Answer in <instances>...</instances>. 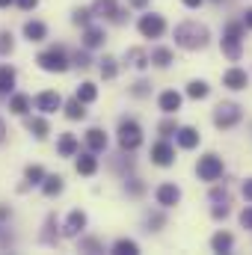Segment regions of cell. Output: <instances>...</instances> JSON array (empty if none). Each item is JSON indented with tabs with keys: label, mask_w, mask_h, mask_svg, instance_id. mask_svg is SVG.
Segmentation results:
<instances>
[{
	"label": "cell",
	"mask_w": 252,
	"mask_h": 255,
	"mask_svg": "<svg viewBox=\"0 0 252 255\" xmlns=\"http://www.w3.org/2000/svg\"><path fill=\"white\" fill-rule=\"evenodd\" d=\"M241 119H244V107H241L238 101H220V104L214 107V125L220 128V130L238 128Z\"/></svg>",
	"instance_id": "obj_5"
},
{
	"label": "cell",
	"mask_w": 252,
	"mask_h": 255,
	"mask_svg": "<svg viewBox=\"0 0 252 255\" xmlns=\"http://www.w3.org/2000/svg\"><path fill=\"white\" fill-rule=\"evenodd\" d=\"M15 51V36L12 30H0V57H9Z\"/></svg>",
	"instance_id": "obj_42"
},
{
	"label": "cell",
	"mask_w": 252,
	"mask_h": 255,
	"mask_svg": "<svg viewBox=\"0 0 252 255\" xmlns=\"http://www.w3.org/2000/svg\"><path fill=\"white\" fill-rule=\"evenodd\" d=\"M178 128H181V125L175 122V116H166V119H163V122L157 125V133H160L163 139H172V136L178 133Z\"/></svg>",
	"instance_id": "obj_41"
},
{
	"label": "cell",
	"mask_w": 252,
	"mask_h": 255,
	"mask_svg": "<svg viewBox=\"0 0 252 255\" xmlns=\"http://www.w3.org/2000/svg\"><path fill=\"white\" fill-rule=\"evenodd\" d=\"M9 217H12V208L9 205H0V223H9Z\"/></svg>",
	"instance_id": "obj_51"
},
{
	"label": "cell",
	"mask_w": 252,
	"mask_h": 255,
	"mask_svg": "<svg viewBox=\"0 0 252 255\" xmlns=\"http://www.w3.org/2000/svg\"><path fill=\"white\" fill-rule=\"evenodd\" d=\"M63 95L57 92V89H45V92H39L36 98H33V107L39 110V113H45V116H51V113H57V110H63Z\"/></svg>",
	"instance_id": "obj_10"
},
{
	"label": "cell",
	"mask_w": 252,
	"mask_h": 255,
	"mask_svg": "<svg viewBox=\"0 0 252 255\" xmlns=\"http://www.w3.org/2000/svg\"><path fill=\"white\" fill-rule=\"evenodd\" d=\"M223 157L220 154H214V151H208V154H202L199 160H196V175H199V181H208V184H214V181H220L223 178Z\"/></svg>",
	"instance_id": "obj_6"
},
{
	"label": "cell",
	"mask_w": 252,
	"mask_h": 255,
	"mask_svg": "<svg viewBox=\"0 0 252 255\" xmlns=\"http://www.w3.org/2000/svg\"><path fill=\"white\" fill-rule=\"evenodd\" d=\"M36 65L45 71V74H65L71 68V54H65L63 45H51L45 48L39 57H36Z\"/></svg>",
	"instance_id": "obj_3"
},
{
	"label": "cell",
	"mask_w": 252,
	"mask_h": 255,
	"mask_svg": "<svg viewBox=\"0 0 252 255\" xmlns=\"http://www.w3.org/2000/svg\"><path fill=\"white\" fill-rule=\"evenodd\" d=\"M15 6H18V9H24V12H33V9L39 6V0H15Z\"/></svg>",
	"instance_id": "obj_49"
},
{
	"label": "cell",
	"mask_w": 252,
	"mask_h": 255,
	"mask_svg": "<svg viewBox=\"0 0 252 255\" xmlns=\"http://www.w3.org/2000/svg\"><path fill=\"white\" fill-rule=\"evenodd\" d=\"M172 39L181 51H202V48L211 45V30L199 21H181L172 30Z\"/></svg>",
	"instance_id": "obj_1"
},
{
	"label": "cell",
	"mask_w": 252,
	"mask_h": 255,
	"mask_svg": "<svg viewBox=\"0 0 252 255\" xmlns=\"http://www.w3.org/2000/svg\"><path fill=\"white\" fill-rule=\"evenodd\" d=\"M83 48H89V51H98V48H104V42H107V30L104 27H98V24H89V27H83Z\"/></svg>",
	"instance_id": "obj_17"
},
{
	"label": "cell",
	"mask_w": 252,
	"mask_h": 255,
	"mask_svg": "<svg viewBox=\"0 0 252 255\" xmlns=\"http://www.w3.org/2000/svg\"><path fill=\"white\" fill-rule=\"evenodd\" d=\"M39 190L45 193L48 199H57V196L65 190V178H63V175H57V172H54V175H45V181H42V187H39Z\"/></svg>",
	"instance_id": "obj_28"
},
{
	"label": "cell",
	"mask_w": 252,
	"mask_h": 255,
	"mask_svg": "<svg viewBox=\"0 0 252 255\" xmlns=\"http://www.w3.org/2000/svg\"><path fill=\"white\" fill-rule=\"evenodd\" d=\"M166 208H160L157 205V211H145V220H142V226H145V232L151 235V232H160L163 226H166V214H163Z\"/></svg>",
	"instance_id": "obj_29"
},
{
	"label": "cell",
	"mask_w": 252,
	"mask_h": 255,
	"mask_svg": "<svg viewBox=\"0 0 252 255\" xmlns=\"http://www.w3.org/2000/svg\"><path fill=\"white\" fill-rule=\"evenodd\" d=\"M175 63V54H172V48H151V65L154 68H169V65Z\"/></svg>",
	"instance_id": "obj_33"
},
{
	"label": "cell",
	"mask_w": 252,
	"mask_h": 255,
	"mask_svg": "<svg viewBox=\"0 0 252 255\" xmlns=\"http://www.w3.org/2000/svg\"><path fill=\"white\" fill-rule=\"evenodd\" d=\"M45 166H39V163H30L27 169H24V184L18 187V190L24 193V190H30V187H42V181H45Z\"/></svg>",
	"instance_id": "obj_24"
},
{
	"label": "cell",
	"mask_w": 252,
	"mask_h": 255,
	"mask_svg": "<svg viewBox=\"0 0 252 255\" xmlns=\"http://www.w3.org/2000/svg\"><path fill=\"white\" fill-rule=\"evenodd\" d=\"M30 110H33V98H30L27 92H12V95H9V113H15V116L24 119Z\"/></svg>",
	"instance_id": "obj_22"
},
{
	"label": "cell",
	"mask_w": 252,
	"mask_h": 255,
	"mask_svg": "<svg viewBox=\"0 0 252 255\" xmlns=\"http://www.w3.org/2000/svg\"><path fill=\"white\" fill-rule=\"evenodd\" d=\"M127 9H130V6H127ZM127 9L119 6V9H116V15L110 18V24H125V21H127Z\"/></svg>",
	"instance_id": "obj_47"
},
{
	"label": "cell",
	"mask_w": 252,
	"mask_h": 255,
	"mask_svg": "<svg viewBox=\"0 0 252 255\" xmlns=\"http://www.w3.org/2000/svg\"><path fill=\"white\" fill-rule=\"evenodd\" d=\"M6 244H12V235H6V232H0V250H3Z\"/></svg>",
	"instance_id": "obj_54"
},
{
	"label": "cell",
	"mask_w": 252,
	"mask_h": 255,
	"mask_svg": "<svg viewBox=\"0 0 252 255\" xmlns=\"http://www.w3.org/2000/svg\"><path fill=\"white\" fill-rule=\"evenodd\" d=\"M74 169H77V175H83V178H92L95 172H98V154L95 151H80L77 157H74Z\"/></svg>",
	"instance_id": "obj_15"
},
{
	"label": "cell",
	"mask_w": 252,
	"mask_h": 255,
	"mask_svg": "<svg viewBox=\"0 0 252 255\" xmlns=\"http://www.w3.org/2000/svg\"><path fill=\"white\" fill-rule=\"evenodd\" d=\"M98 71H101L104 80H116V77H119V60L110 57V54H104V57L98 60Z\"/></svg>",
	"instance_id": "obj_34"
},
{
	"label": "cell",
	"mask_w": 252,
	"mask_h": 255,
	"mask_svg": "<svg viewBox=\"0 0 252 255\" xmlns=\"http://www.w3.org/2000/svg\"><path fill=\"white\" fill-rule=\"evenodd\" d=\"M15 83H18V71H15V65L3 63L0 65V98H9V95L15 92Z\"/></svg>",
	"instance_id": "obj_21"
},
{
	"label": "cell",
	"mask_w": 252,
	"mask_h": 255,
	"mask_svg": "<svg viewBox=\"0 0 252 255\" xmlns=\"http://www.w3.org/2000/svg\"><path fill=\"white\" fill-rule=\"evenodd\" d=\"M110 253H113V255H136V253H139V244H136V241H130V238H119V241L110 247Z\"/></svg>",
	"instance_id": "obj_38"
},
{
	"label": "cell",
	"mask_w": 252,
	"mask_h": 255,
	"mask_svg": "<svg viewBox=\"0 0 252 255\" xmlns=\"http://www.w3.org/2000/svg\"><path fill=\"white\" fill-rule=\"evenodd\" d=\"M175 142H178V148L193 151V148L202 142V133H199V128H193V125H181L178 133H175Z\"/></svg>",
	"instance_id": "obj_18"
},
{
	"label": "cell",
	"mask_w": 252,
	"mask_h": 255,
	"mask_svg": "<svg viewBox=\"0 0 252 255\" xmlns=\"http://www.w3.org/2000/svg\"><path fill=\"white\" fill-rule=\"evenodd\" d=\"M130 154H133V151H119V154L113 157V163H110V166H113L116 172H122V175H127V172L133 169V157H130Z\"/></svg>",
	"instance_id": "obj_39"
},
{
	"label": "cell",
	"mask_w": 252,
	"mask_h": 255,
	"mask_svg": "<svg viewBox=\"0 0 252 255\" xmlns=\"http://www.w3.org/2000/svg\"><path fill=\"white\" fill-rule=\"evenodd\" d=\"M12 3H15V0H0V9H9Z\"/></svg>",
	"instance_id": "obj_56"
},
{
	"label": "cell",
	"mask_w": 252,
	"mask_h": 255,
	"mask_svg": "<svg viewBox=\"0 0 252 255\" xmlns=\"http://www.w3.org/2000/svg\"><path fill=\"white\" fill-rule=\"evenodd\" d=\"M71 65H74V68H89V65H92V57H89V48H83V51L77 48V51L71 54Z\"/></svg>",
	"instance_id": "obj_43"
},
{
	"label": "cell",
	"mask_w": 252,
	"mask_h": 255,
	"mask_svg": "<svg viewBox=\"0 0 252 255\" xmlns=\"http://www.w3.org/2000/svg\"><path fill=\"white\" fill-rule=\"evenodd\" d=\"M127 6H130V9H136V12H145V9L151 6V0H127Z\"/></svg>",
	"instance_id": "obj_48"
},
{
	"label": "cell",
	"mask_w": 252,
	"mask_h": 255,
	"mask_svg": "<svg viewBox=\"0 0 252 255\" xmlns=\"http://www.w3.org/2000/svg\"><path fill=\"white\" fill-rule=\"evenodd\" d=\"M122 190H125V196H130V199H142V196H145V184H142V178H136V175H125Z\"/></svg>",
	"instance_id": "obj_37"
},
{
	"label": "cell",
	"mask_w": 252,
	"mask_h": 255,
	"mask_svg": "<svg viewBox=\"0 0 252 255\" xmlns=\"http://www.w3.org/2000/svg\"><path fill=\"white\" fill-rule=\"evenodd\" d=\"M208 199H211V205H232V193H229L226 184H223V187H211Z\"/></svg>",
	"instance_id": "obj_40"
},
{
	"label": "cell",
	"mask_w": 252,
	"mask_h": 255,
	"mask_svg": "<svg viewBox=\"0 0 252 255\" xmlns=\"http://www.w3.org/2000/svg\"><path fill=\"white\" fill-rule=\"evenodd\" d=\"M92 18H95L92 6H74V9H71V24H74V27H89Z\"/></svg>",
	"instance_id": "obj_35"
},
{
	"label": "cell",
	"mask_w": 252,
	"mask_h": 255,
	"mask_svg": "<svg viewBox=\"0 0 252 255\" xmlns=\"http://www.w3.org/2000/svg\"><path fill=\"white\" fill-rule=\"evenodd\" d=\"M241 21L247 24V30H252V6L247 9V12H244V18H241Z\"/></svg>",
	"instance_id": "obj_52"
},
{
	"label": "cell",
	"mask_w": 252,
	"mask_h": 255,
	"mask_svg": "<svg viewBox=\"0 0 252 255\" xmlns=\"http://www.w3.org/2000/svg\"><path fill=\"white\" fill-rule=\"evenodd\" d=\"M63 238V223L54 217V214H48V220H45V232H42V244H48V247H57V241Z\"/></svg>",
	"instance_id": "obj_23"
},
{
	"label": "cell",
	"mask_w": 252,
	"mask_h": 255,
	"mask_svg": "<svg viewBox=\"0 0 252 255\" xmlns=\"http://www.w3.org/2000/svg\"><path fill=\"white\" fill-rule=\"evenodd\" d=\"M116 9H119V0H92V12H95V18L110 21V18L116 15Z\"/></svg>",
	"instance_id": "obj_32"
},
{
	"label": "cell",
	"mask_w": 252,
	"mask_h": 255,
	"mask_svg": "<svg viewBox=\"0 0 252 255\" xmlns=\"http://www.w3.org/2000/svg\"><path fill=\"white\" fill-rule=\"evenodd\" d=\"M184 95L193 98V101H205V98L211 95V83H208V80H202V77H196V80H190V83H187Z\"/></svg>",
	"instance_id": "obj_27"
},
{
	"label": "cell",
	"mask_w": 252,
	"mask_h": 255,
	"mask_svg": "<svg viewBox=\"0 0 252 255\" xmlns=\"http://www.w3.org/2000/svg\"><path fill=\"white\" fill-rule=\"evenodd\" d=\"M63 116L68 119V122H83L86 119V104L74 95V98H68L63 104Z\"/></svg>",
	"instance_id": "obj_26"
},
{
	"label": "cell",
	"mask_w": 252,
	"mask_h": 255,
	"mask_svg": "<svg viewBox=\"0 0 252 255\" xmlns=\"http://www.w3.org/2000/svg\"><path fill=\"white\" fill-rule=\"evenodd\" d=\"M181 3H184V6H187V9H199V6H202V3H205V0H181Z\"/></svg>",
	"instance_id": "obj_53"
},
{
	"label": "cell",
	"mask_w": 252,
	"mask_h": 255,
	"mask_svg": "<svg viewBox=\"0 0 252 255\" xmlns=\"http://www.w3.org/2000/svg\"><path fill=\"white\" fill-rule=\"evenodd\" d=\"M133 98H148L151 95V83L148 80H136V83H130V89H127Z\"/></svg>",
	"instance_id": "obj_44"
},
{
	"label": "cell",
	"mask_w": 252,
	"mask_h": 255,
	"mask_svg": "<svg viewBox=\"0 0 252 255\" xmlns=\"http://www.w3.org/2000/svg\"><path fill=\"white\" fill-rule=\"evenodd\" d=\"M77 253H89V255L104 253V241L101 238H92V235H80L77 238Z\"/></svg>",
	"instance_id": "obj_30"
},
{
	"label": "cell",
	"mask_w": 252,
	"mask_h": 255,
	"mask_svg": "<svg viewBox=\"0 0 252 255\" xmlns=\"http://www.w3.org/2000/svg\"><path fill=\"white\" fill-rule=\"evenodd\" d=\"M83 139H86V148L95 151V154H104L107 145H110V136H107L104 128H89V130L83 133Z\"/></svg>",
	"instance_id": "obj_14"
},
{
	"label": "cell",
	"mask_w": 252,
	"mask_h": 255,
	"mask_svg": "<svg viewBox=\"0 0 252 255\" xmlns=\"http://www.w3.org/2000/svg\"><path fill=\"white\" fill-rule=\"evenodd\" d=\"M229 214H232V205H214V208H211V217H214V220H226Z\"/></svg>",
	"instance_id": "obj_45"
},
{
	"label": "cell",
	"mask_w": 252,
	"mask_h": 255,
	"mask_svg": "<svg viewBox=\"0 0 252 255\" xmlns=\"http://www.w3.org/2000/svg\"><path fill=\"white\" fill-rule=\"evenodd\" d=\"M223 86H226V89H232V92L247 89V86H250V74H247V68H241V65L226 68V71H223Z\"/></svg>",
	"instance_id": "obj_12"
},
{
	"label": "cell",
	"mask_w": 252,
	"mask_h": 255,
	"mask_svg": "<svg viewBox=\"0 0 252 255\" xmlns=\"http://www.w3.org/2000/svg\"><path fill=\"white\" fill-rule=\"evenodd\" d=\"M244 36H247V24L244 21H229L223 27V39H220V48H223V57L238 63L244 57Z\"/></svg>",
	"instance_id": "obj_2"
},
{
	"label": "cell",
	"mask_w": 252,
	"mask_h": 255,
	"mask_svg": "<svg viewBox=\"0 0 252 255\" xmlns=\"http://www.w3.org/2000/svg\"><path fill=\"white\" fill-rule=\"evenodd\" d=\"M211 250L214 253H232L235 250V235L232 232H217L211 238Z\"/></svg>",
	"instance_id": "obj_31"
},
{
	"label": "cell",
	"mask_w": 252,
	"mask_h": 255,
	"mask_svg": "<svg viewBox=\"0 0 252 255\" xmlns=\"http://www.w3.org/2000/svg\"><path fill=\"white\" fill-rule=\"evenodd\" d=\"M3 139H6V125H3V119H0V145H3Z\"/></svg>",
	"instance_id": "obj_55"
},
{
	"label": "cell",
	"mask_w": 252,
	"mask_h": 255,
	"mask_svg": "<svg viewBox=\"0 0 252 255\" xmlns=\"http://www.w3.org/2000/svg\"><path fill=\"white\" fill-rule=\"evenodd\" d=\"M116 142H119V148L122 151H136L139 145H142V125L136 122V119H119V128H116Z\"/></svg>",
	"instance_id": "obj_4"
},
{
	"label": "cell",
	"mask_w": 252,
	"mask_h": 255,
	"mask_svg": "<svg viewBox=\"0 0 252 255\" xmlns=\"http://www.w3.org/2000/svg\"><path fill=\"white\" fill-rule=\"evenodd\" d=\"M86 226H89L86 211L71 208V211H68V217L63 220V238H68V241H77V238L83 235V229H86Z\"/></svg>",
	"instance_id": "obj_9"
},
{
	"label": "cell",
	"mask_w": 252,
	"mask_h": 255,
	"mask_svg": "<svg viewBox=\"0 0 252 255\" xmlns=\"http://www.w3.org/2000/svg\"><path fill=\"white\" fill-rule=\"evenodd\" d=\"M136 30H139L142 39H160L166 33V18L157 15V12H145V15L136 18Z\"/></svg>",
	"instance_id": "obj_7"
},
{
	"label": "cell",
	"mask_w": 252,
	"mask_h": 255,
	"mask_svg": "<svg viewBox=\"0 0 252 255\" xmlns=\"http://www.w3.org/2000/svg\"><path fill=\"white\" fill-rule=\"evenodd\" d=\"M122 60H125V65L136 68V71H145V68L151 65V54H148L145 48H127Z\"/></svg>",
	"instance_id": "obj_20"
},
{
	"label": "cell",
	"mask_w": 252,
	"mask_h": 255,
	"mask_svg": "<svg viewBox=\"0 0 252 255\" xmlns=\"http://www.w3.org/2000/svg\"><path fill=\"white\" fill-rule=\"evenodd\" d=\"M241 226H244L247 232H252V202L244 208V211H241Z\"/></svg>",
	"instance_id": "obj_46"
},
{
	"label": "cell",
	"mask_w": 252,
	"mask_h": 255,
	"mask_svg": "<svg viewBox=\"0 0 252 255\" xmlns=\"http://www.w3.org/2000/svg\"><path fill=\"white\" fill-rule=\"evenodd\" d=\"M241 193H244V199H247V202H252V178H247V181L241 184Z\"/></svg>",
	"instance_id": "obj_50"
},
{
	"label": "cell",
	"mask_w": 252,
	"mask_h": 255,
	"mask_svg": "<svg viewBox=\"0 0 252 255\" xmlns=\"http://www.w3.org/2000/svg\"><path fill=\"white\" fill-rule=\"evenodd\" d=\"M24 128H27L39 142L48 139V133H51V122L45 119V113H42V116H30V113H27V116H24Z\"/></svg>",
	"instance_id": "obj_19"
},
{
	"label": "cell",
	"mask_w": 252,
	"mask_h": 255,
	"mask_svg": "<svg viewBox=\"0 0 252 255\" xmlns=\"http://www.w3.org/2000/svg\"><path fill=\"white\" fill-rule=\"evenodd\" d=\"M181 104H184V95L175 92V89H163V92L157 95V110H160L163 116H175V113L181 110Z\"/></svg>",
	"instance_id": "obj_13"
},
{
	"label": "cell",
	"mask_w": 252,
	"mask_h": 255,
	"mask_svg": "<svg viewBox=\"0 0 252 255\" xmlns=\"http://www.w3.org/2000/svg\"><path fill=\"white\" fill-rule=\"evenodd\" d=\"M74 95H77L83 104H95V101H98V86H95L92 80H83V83L74 89Z\"/></svg>",
	"instance_id": "obj_36"
},
{
	"label": "cell",
	"mask_w": 252,
	"mask_h": 255,
	"mask_svg": "<svg viewBox=\"0 0 252 255\" xmlns=\"http://www.w3.org/2000/svg\"><path fill=\"white\" fill-rule=\"evenodd\" d=\"M21 33H24V39H27V42L39 45V42H45V39H48V24H45V21H39V18H30V21H24Z\"/></svg>",
	"instance_id": "obj_16"
},
{
	"label": "cell",
	"mask_w": 252,
	"mask_h": 255,
	"mask_svg": "<svg viewBox=\"0 0 252 255\" xmlns=\"http://www.w3.org/2000/svg\"><path fill=\"white\" fill-rule=\"evenodd\" d=\"M57 154L60 157H77L80 154V139L74 133H60L57 139Z\"/></svg>",
	"instance_id": "obj_25"
},
{
	"label": "cell",
	"mask_w": 252,
	"mask_h": 255,
	"mask_svg": "<svg viewBox=\"0 0 252 255\" xmlns=\"http://www.w3.org/2000/svg\"><path fill=\"white\" fill-rule=\"evenodd\" d=\"M148 157H151V163L154 166H160V169H169V166H175V145L169 142V139H157L154 145H151V151H148Z\"/></svg>",
	"instance_id": "obj_8"
},
{
	"label": "cell",
	"mask_w": 252,
	"mask_h": 255,
	"mask_svg": "<svg viewBox=\"0 0 252 255\" xmlns=\"http://www.w3.org/2000/svg\"><path fill=\"white\" fill-rule=\"evenodd\" d=\"M154 202L160 205V208H175L178 202H181V187L175 184V181H163V184H157L154 187Z\"/></svg>",
	"instance_id": "obj_11"
}]
</instances>
